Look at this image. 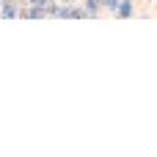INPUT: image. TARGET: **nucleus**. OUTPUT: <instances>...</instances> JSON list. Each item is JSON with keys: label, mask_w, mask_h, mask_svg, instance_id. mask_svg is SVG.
Instances as JSON below:
<instances>
[{"label": "nucleus", "mask_w": 157, "mask_h": 157, "mask_svg": "<svg viewBox=\"0 0 157 157\" xmlns=\"http://www.w3.org/2000/svg\"><path fill=\"white\" fill-rule=\"evenodd\" d=\"M113 17H119V19H130V17H135V3H132V0H121V6L116 8Z\"/></svg>", "instance_id": "obj_3"}, {"label": "nucleus", "mask_w": 157, "mask_h": 157, "mask_svg": "<svg viewBox=\"0 0 157 157\" xmlns=\"http://www.w3.org/2000/svg\"><path fill=\"white\" fill-rule=\"evenodd\" d=\"M155 3H157V0H155Z\"/></svg>", "instance_id": "obj_6"}, {"label": "nucleus", "mask_w": 157, "mask_h": 157, "mask_svg": "<svg viewBox=\"0 0 157 157\" xmlns=\"http://www.w3.org/2000/svg\"><path fill=\"white\" fill-rule=\"evenodd\" d=\"M22 6H25V0H3L0 3V17L3 19H19Z\"/></svg>", "instance_id": "obj_1"}, {"label": "nucleus", "mask_w": 157, "mask_h": 157, "mask_svg": "<svg viewBox=\"0 0 157 157\" xmlns=\"http://www.w3.org/2000/svg\"><path fill=\"white\" fill-rule=\"evenodd\" d=\"M61 3H80V0H61Z\"/></svg>", "instance_id": "obj_5"}, {"label": "nucleus", "mask_w": 157, "mask_h": 157, "mask_svg": "<svg viewBox=\"0 0 157 157\" xmlns=\"http://www.w3.org/2000/svg\"><path fill=\"white\" fill-rule=\"evenodd\" d=\"M25 3H28V6H47L50 0H25Z\"/></svg>", "instance_id": "obj_4"}, {"label": "nucleus", "mask_w": 157, "mask_h": 157, "mask_svg": "<svg viewBox=\"0 0 157 157\" xmlns=\"http://www.w3.org/2000/svg\"><path fill=\"white\" fill-rule=\"evenodd\" d=\"M83 6H86V11H88V19H94V17H99L102 11H105V0H80Z\"/></svg>", "instance_id": "obj_2"}]
</instances>
